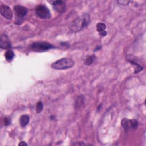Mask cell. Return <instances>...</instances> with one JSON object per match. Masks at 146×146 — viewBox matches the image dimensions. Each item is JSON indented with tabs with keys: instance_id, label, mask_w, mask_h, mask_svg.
<instances>
[{
	"instance_id": "cell-6",
	"label": "cell",
	"mask_w": 146,
	"mask_h": 146,
	"mask_svg": "<svg viewBox=\"0 0 146 146\" xmlns=\"http://www.w3.org/2000/svg\"><path fill=\"white\" fill-rule=\"evenodd\" d=\"M1 14L7 19H11L13 17V12L10 7L5 5H2L0 6Z\"/></svg>"
},
{
	"instance_id": "cell-9",
	"label": "cell",
	"mask_w": 146,
	"mask_h": 146,
	"mask_svg": "<svg viewBox=\"0 0 146 146\" xmlns=\"http://www.w3.org/2000/svg\"><path fill=\"white\" fill-rule=\"evenodd\" d=\"M0 47L1 48L7 49L11 47V43L7 35L2 34L0 38Z\"/></svg>"
},
{
	"instance_id": "cell-8",
	"label": "cell",
	"mask_w": 146,
	"mask_h": 146,
	"mask_svg": "<svg viewBox=\"0 0 146 146\" xmlns=\"http://www.w3.org/2000/svg\"><path fill=\"white\" fill-rule=\"evenodd\" d=\"M14 10L15 13L17 16L22 18L27 15L28 10L26 7L21 6V5H15L14 7Z\"/></svg>"
},
{
	"instance_id": "cell-17",
	"label": "cell",
	"mask_w": 146,
	"mask_h": 146,
	"mask_svg": "<svg viewBox=\"0 0 146 146\" xmlns=\"http://www.w3.org/2000/svg\"><path fill=\"white\" fill-rule=\"evenodd\" d=\"M10 123V121L9 120V119L7 118V117H5L4 118V124L5 125H9Z\"/></svg>"
},
{
	"instance_id": "cell-5",
	"label": "cell",
	"mask_w": 146,
	"mask_h": 146,
	"mask_svg": "<svg viewBox=\"0 0 146 146\" xmlns=\"http://www.w3.org/2000/svg\"><path fill=\"white\" fill-rule=\"evenodd\" d=\"M121 125L125 129H136L138 127V122L135 119L129 120L127 118H124L121 121Z\"/></svg>"
},
{
	"instance_id": "cell-13",
	"label": "cell",
	"mask_w": 146,
	"mask_h": 146,
	"mask_svg": "<svg viewBox=\"0 0 146 146\" xmlns=\"http://www.w3.org/2000/svg\"><path fill=\"white\" fill-rule=\"evenodd\" d=\"M83 105H84V98L82 95H80L76 101L75 106H76V108L78 109L79 108H81Z\"/></svg>"
},
{
	"instance_id": "cell-12",
	"label": "cell",
	"mask_w": 146,
	"mask_h": 146,
	"mask_svg": "<svg viewBox=\"0 0 146 146\" xmlns=\"http://www.w3.org/2000/svg\"><path fill=\"white\" fill-rule=\"evenodd\" d=\"M5 56L7 62H11L14 56V53L11 50H7L5 54Z\"/></svg>"
},
{
	"instance_id": "cell-15",
	"label": "cell",
	"mask_w": 146,
	"mask_h": 146,
	"mask_svg": "<svg viewBox=\"0 0 146 146\" xmlns=\"http://www.w3.org/2000/svg\"><path fill=\"white\" fill-rule=\"evenodd\" d=\"M43 109V103L40 101L38 102L36 104V108H35V110H36V112L37 113H40L42 110Z\"/></svg>"
},
{
	"instance_id": "cell-4",
	"label": "cell",
	"mask_w": 146,
	"mask_h": 146,
	"mask_svg": "<svg viewBox=\"0 0 146 146\" xmlns=\"http://www.w3.org/2000/svg\"><path fill=\"white\" fill-rule=\"evenodd\" d=\"M35 13L42 19H49L51 17V13L49 9L43 5L38 6L35 9Z\"/></svg>"
},
{
	"instance_id": "cell-7",
	"label": "cell",
	"mask_w": 146,
	"mask_h": 146,
	"mask_svg": "<svg viewBox=\"0 0 146 146\" xmlns=\"http://www.w3.org/2000/svg\"><path fill=\"white\" fill-rule=\"evenodd\" d=\"M49 3H51L54 7L55 10L58 12L62 13L66 10V4L65 2L62 1H48Z\"/></svg>"
},
{
	"instance_id": "cell-2",
	"label": "cell",
	"mask_w": 146,
	"mask_h": 146,
	"mask_svg": "<svg viewBox=\"0 0 146 146\" xmlns=\"http://www.w3.org/2000/svg\"><path fill=\"white\" fill-rule=\"evenodd\" d=\"M74 61L70 58H64L53 62L51 67L55 70H66L74 66Z\"/></svg>"
},
{
	"instance_id": "cell-11",
	"label": "cell",
	"mask_w": 146,
	"mask_h": 146,
	"mask_svg": "<svg viewBox=\"0 0 146 146\" xmlns=\"http://www.w3.org/2000/svg\"><path fill=\"white\" fill-rule=\"evenodd\" d=\"M30 121V117L27 115H23L21 116L19 119V123L21 127H26L29 123Z\"/></svg>"
},
{
	"instance_id": "cell-3",
	"label": "cell",
	"mask_w": 146,
	"mask_h": 146,
	"mask_svg": "<svg viewBox=\"0 0 146 146\" xmlns=\"http://www.w3.org/2000/svg\"><path fill=\"white\" fill-rule=\"evenodd\" d=\"M31 49L35 52H44L47 51L50 49L54 48L50 43L46 42H36L33 43L30 46Z\"/></svg>"
},
{
	"instance_id": "cell-10",
	"label": "cell",
	"mask_w": 146,
	"mask_h": 146,
	"mask_svg": "<svg viewBox=\"0 0 146 146\" xmlns=\"http://www.w3.org/2000/svg\"><path fill=\"white\" fill-rule=\"evenodd\" d=\"M106 28V26L104 23L102 22H99L96 25V29L97 31L99 32V34L102 36H104L107 35V32L105 31Z\"/></svg>"
},
{
	"instance_id": "cell-14",
	"label": "cell",
	"mask_w": 146,
	"mask_h": 146,
	"mask_svg": "<svg viewBox=\"0 0 146 146\" xmlns=\"http://www.w3.org/2000/svg\"><path fill=\"white\" fill-rule=\"evenodd\" d=\"M95 59V57L94 55L88 56L87 57V58L85 59L84 63L86 65H91L93 63Z\"/></svg>"
},
{
	"instance_id": "cell-18",
	"label": "cell",
	"mask_w": 146,
	"mask_h": 146,
	"mask_svg": "<svg viewBox=\"0 0 146 146\" xmlns=\"http://www.w3.org/2000/svg\"><path fill=\"white\" fill-rule=\"evenodd\" d=\"M73 145H86V144L80 142V143H73Z\"/></svg>"
},
{
	"instance_id": "cell-1",
	"label": "cell",
	"mask_w": 146,
	"mask_h": 146,
	"mask_svg": "<svg viewBox=\"0 0 146 146\" xmlns=\"http://www.w3.org/2000/svg\"><path fill=\"white\" fill-rule=\"evenodd\" d=\"M90 21V15L88 13H84L75 18L70 23V30L73 33L78 32L86 27L89 25Z\"/></svg>"
},
{
	"instance_id": "cell-16",
	"label": "cell",
	"mask_w": 146,
	"mask_h": 146,
	"mask_svg": "<svg viewBox=\"0 0 146 146\" xmlns=\"http://www.w3.org/2000/svg\"><path fill=\"white\" fill-rule=\"evenodd\" d=\"M117 2L121 5H127L129 3V1H118Z\"/></svg>"
},
{
	"instance_id": "cell-19",
	"label": "cell",
	"mask_w": 146,
	"mask_h": 146,
	"mask_svg": "<svg viewBox=\"0 0 146 146\" xmlns=\"http://www.w3.org/2000/svg\"><path fill=\"white\" fill-rule=\"evenodd\" d=\"M19 145H27V144L26 143L25 141H21L19 144Z\"/></svg>"
}]
</instances>
